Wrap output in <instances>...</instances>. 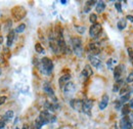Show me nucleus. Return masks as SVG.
<instances>
[{"label": "nucleus", "mask_w": 133, "mask_h": 129, "mask_svg": "<svg viewBox=\"0 0 133 129\" xmlns=\"http://www.w3.org/2000/svg\"><path fill=\"white\" fill-rule=\"evenodd\" d=\"M35 50L37 53H44V48L40 43H36L35 44Z\"/></svg>", "instance_id": "5701e85b"}, {"label": "nucleus", "mask_w": 133, "mask_h": 129, "mask_svg": "<svg viewBox=\"0 0 133 129\" xmlns=\"http://www.w3.org/2000/svg\"><path fill=\"white\" fill-rule=\"evenodd\" d=\"M126 82H127V83H132L133 82V73H130V74L128 75V77L126 78Z\"/></svg>", "instance_id": "cd10ccee"}, {"label": "nucleus", "mask_w": 133, "mask_h": 129, "mask_svg": "<svg viewBox=\"0 0 133 129\" xmlns=\"http://www.w3.org/2000/svg\"><path fill=\"white\" fill-rule=\"evenodd\" d=\"M11 12H12L14 17H15L17 21L22 20L24 16H26V9H25L24 7H22V6H16V7L11 10Z\"/></svg>", "instance_id": "20e7f679"}, {"label": "nucleus", "mask_w": 133, "mask_h": 129, "mask_svg": "<svg viewBox=\"0 0 133 129\" xmlns=\"http://www.w3.org/2000/svg\"><path fill=\"white\" fill-rule=\"evenodd\" d=\"M71 45L74 50L75 54L78 56H81L83 53V47H82V40L79 37H73L71 38Z\"/></svg>", "instance_id": "f257e3e1"}, {"label": "nucleus", "mask_w": 133, "mask_h": 129, "mask_svg": "<svg viewBox=\"0 0 133 129\" xmlns=\"http://www.w3.org/2000/svg\"><path fill=\"white\" fill-rule=\"evenodd\" d=\"M89 21L90 23L93 25V24H96V21H97V16L95 14H91L90 16H89Z\"/></svg>", "instance_id": "393cba45"}, {"label": "nucleus", "mask_w": 133, "mask_h": 129, "mask_svg": "<svg viewBox=\"0 0 133 129\" xmlns=\"http://www.w3.org/2000/svg\"><path fill=\"white\" fill-rule=\"evenodd\" d=\"M3 43V37L2 36H0V45Z\"/></svg>", "instance_id": "f704fd0d"}, {"label": "nucleus", "mask_w": 133, "mask_h": 129, "mask_svg": "<svg viewBox=\"0 0 133 129\" xmlns=\"http://www.w3.org/2000/svg\"><path fill=\"white\" fill-rule=\"evenodd\" d=\"M93 107V100L92 99H85L83 101V108L82 111L86 114H90V111Z\"/></svg>", "instance_id": "6e6552de"}, {"label": "nucleus", "mask_w": 133, "mask_h": 129, "mask_svg": "<svg viewBox=\"0 0 133 129\" xmlns=\"http://www.w3.org/2000/svg\"><path fill=\"white\" fill-rule=\"evenodd\" d=\"M44 125V123L42 122V120L38 117V119L35 121V124H34V129H41V127Z\"/></svg>", "instance_id": "412c9836"}, {"label": "nucleus", "mask_w": 133, "mask_h": 129, "mask_svg": "<svg viewBox=\"0 0 133 129\" xmlns=\"http://www.w3.org/2000/svg\"><path fill=\"white\" fill-rule=\"evenodd\" d=\"M15 129H19V128H17H17H15Z\"/></svg>", "instance_id": "ea45409f"}, {"label": "nucleus", "mask_w": 133, "mask_h": 129, "mask_svg": "<svg viewBox=\"0 0 133 129\" xmlns=\"http://www.w3.org/2000/svg\"><path fill=\"white\" fill-rule=\"evenodd\" d=\"M1 73H2V70H1V68H0V75H1Z\"/></svg>", "instance_id": "58836bf2"}, {"label": "nucleus", "mask_w": 133, "mask_h": 129, "mask_svg": "<svg viewBox=\"0 0 133 129\" xmlns=\"http://www.w3.org/2000/svg\"><path fill=\"white\" fill-rule=\"evenodd\" d=\"M104 9H105V2H103V1H98V2L96 3V6H95L96 12L101 14V12H103Z\"/></svg>", "instance_id": "a211bd4d"}, {"label": "nucleus", "mask_w": 133, "mask_h": 129, "mask_svg": "<svg viewBox=\"0 0 133 129\" xmlns=\"http://www.w3.org/2000/svg\"><path fill=\"white\" fill-rule=\"evenodd\" d=\"M121 105H122V102H121V101H116V109L117 110H119V108L121 107Z\"/></svg>", "instance_id": "473e14b6"}, {"label": "nucleus", "mask_w": 133, "mask_h": 129, "mask_svg": "<svg viewBox=\"0 0 133 129\" xmlns=\"http://www.w3.org/2000/svg\"><path fill=\"white\" fill-rule=\"evenodd\" d=\"M25 29H26V25L25 24H21V25H18L17 27V29L15 30V32L16 33H23L25 31Z\"/></svg>", "instance_id": "b1692460"}, {"label": "nucleus", "mask_w": 133, "mask_h": 129, "mask_svg": "<svg viewBox=\"0 0 133 129\" xmlns=\"http://www.w3.org/2000/svg\"><path fill=\"white\" fill-rule=\"evenodd\" d=\"M128 21H130V22H132L133 23V16H127V17H126Z\"/></svg>", "instance_id": "72a5a7b5"}, {"label": "nucleus", "mask_w": 133, "mask_h": 129, "mask_svg": "<svg viewBox=\"0 0 133 129\" xmlns=\"http://www.w3.org/2000/svg\"><path fill=\"white\" fill-rule=\"evenodd\" d=\"M43 90H44V92H45L46 94H48L50 97H52L53 99H55V96H54V90L52 89L51 85H50L48 82L44 83V85H43Z\"/></svg>", "instance_id": "1a4fd4ad"}, {"label": "nucleus", "mask_w": 133, "mask_h": 129, "mask_svg": "<svg viewBox=\"0 0 133 129\" xmlns=\"http://www.w3.org/2000/svg\"><path fill=\"white\" fill-rule=\"evenodd\" d=\"M129 98H130V93H127V94H124L123 96H121L120 101H121V102H126V101L129 100Z\"/></svg>", "instance_id": "a878e982"}, {"label": "nucleus", "mask_w": 133, "mask_h": 129, "mask_svg": "<svg viewBox=\"0 0 133 129\" xmlns=\"http://www.w3.org/2000/svg\"><path fill=\"white\" fill-rule=\"evenodd\" d=\"M4 62H5V61H4V59L2 60V57H0V64H4Z\"/></svg>", "instance_id": "c9c22d12"}, {"label": "nucleus", "mask_w": 133, "mask_h": 129, "mask_svg": "<svg viewBox=\"0 0 133 129\" xmlns=\"http://www.w3.org/2000/svg\"><path fill=\"white\" fill-rule=\"evenodd\" d=\"M129 107H130V108H132V109H133V102H130V106H129Z\"/></svg>", "instance_id": "4c0bfd02"}, {"label": "nucleus", "mask_w": 133, "mask_h": 129, "mask_svg": "<svg viewBox=\"0 0 133 129\" xmlns=\"http://www.w3.org/2000/svg\"><path fill=\"white\" fill-rule=\"evenodd\" d=\"M0 30H1V26H0Z\"/></svg>", "instance_id": "a19ab883"}, {"label": "nucleus", "mask_w": 133, "mask_h": 129, "mask_svg": "<svg viewBox=\"0 0 133 129\" xmlns=\"http://www.w3.org/2000/svg\"><path fill=\"white\" fill-rule=\"evenodd\" d=\"M123 69L124 67L123 66H117L116 68L114 69V77L117 81L121 80V76H122V73H123Z\"/></svg>", "instance_id": "f8f14e48"}, {"label": "nucleus", "mask_w": 133, "mask_h": 129, "mask_svg": "<svg viewBox=\"0 0 133 129\" xmlns=\"http://www.w3.org/2000/svg\"><path fill=\"white\" fill-rule=\"evenodd\" d=\"M102 31V27L100 24H93L91 25L90 29H89V35L91 38H97L99 36V34Z\"/></svg>", "instance_id": "7ed1b4c3"}, {"label": "nucleus", "mask_w": 133, "mask_h": 129, "mask_svg": "<svg viewBox=\"0 0 133 129\" xmlns=\"http://www.w3.org/2000/svg\"><path fill=\"white\" fill-rule=\"evenodd\" d=\"M120 127L122 129H131L132 128V124H131V120L128 116H125L121 119L120 121Z\"/></svg>", "instance_id": "423d86ee"}, {"label": "nucleus", "mask_w": 133, "mask_h": 129, "mask_svg": "<svg viewBox=\"0 0 133 129\" xmlns=\"http://www.w3.org/2000/svg\"><path fill=\"white\" fill-rule=\"evenodd\" d=\"M108 105H109V95L108 94H104L102 96V98H101V100H100L98 107H99L100 110H104L108 107Z\"/></svg>", "instance_id": "4468645a"}, {"label": "nucleus", "mask_w": 133, "mask_h": 129, "mask_svg": "<svg viewBox=\"0 0 133 129\" xmlns=\"http://www.w3.org/2000/svg\"><path fill=\"white\" fill-rule=\"evenodd\" d=\"M5 126V122L3 120H0V129H3Z\"/></svg>", "instance_id": "2f4dec72"}, {"label": "nucleus", "mask_w": 133, "mask_h": 129, "mask_svg": "<svg viewBox=\"0 0 133 129\" xmlns=\"http://www.w3.org/2000/svg\"><path fill=\"white\" fill-rule=\"evenodd\" d=\"M63 90H64V92H65L66 95H71V94H73V93L75 92L76 86H75V84H74L73 82H69L66 86L64 87Z\"/></svg>", "instance_id": "0eeeda50"}, {"label": "nucleus", "mask_w": 133, "mask_h": 129, "mask_svg": "<svg viewBox=\"0 0 133 129\" xmlns=\"http://www.w3.org/2000/svg\"><path fill=\"white\" fill-rule=\"evenodd\" d=\"M126 25H127L126 20H125V18H121V20L118 22L117 27H118V29H119L120 31H122V30H124V29L126 28Z\"/></svg>", "instance_id": "aec40b11"}, {"label": "nucleus", "mask_w": 133, "mask_h": 129, "mask_svg": "<svg viewBox=\"0 0 133 129\" xmlns=\"http://www.w3.org/2000/svg\"><path fill=\"white\" fill-rule=\"evenodd\" d=\"M132 91H133V89H132Z\"/></svg>", "instance_id": "79ce46f5"}, {"label": "nucleus", "mask_w": 133, "mask_h": 129, "mask_svg": "<svg viewBox=\"0 0 133 129\" xmlns=\"http://www.w3.org/2000/svg\"><path fill=\"white\" fill-rule=\"evenodd\" d=\"M115 7H116V9L118 12H122V5H121V2H116Z\"/></svg>", "instance_id": "bb28decb"}, {"label": "nucleus", "mask_w": 133, "mask_h": 129, "mask_svg": "<svg viewBox=\"0 0 133 129\" xmlns=\"http://www.w3.org/2000/svg\"><path fill=\"white\" fill-rule=\"evenodd\" d=\"M129 110H130V107H129L128 105H124L123 108H122V112H121V113H122V115H123L124 117H125V116H128V114L130 112Z\"/></svg>", "instance_id": "4be33fe9"}, {"label": "nucleus", "mask_w": 133, "mask_h": 129, "mask_svg": "<svg viewBox=\"0 0 133 129\" xmlns=\"http://www.w3.org/2000/svg\"><path fill=\"white\" fill-rule=\"evenodd\" d=\"M71 80V75L70 74H66V75H63L61 78H59V80H58V83H59V87L62 88V89H64V87L66 86V84L70 82Z\"/></svg>", "instance_id": "9d476101"}, {"label": "nucleus", "mask_w": 133, "mask_h": 129, "mask_svg": "<svg viewBox=\"0 0 133 129\" xmlns=\"http://www.w3.org/2000/svg\"><path fill=\"white\" fill-rule=\"evenodd\" d=\"M113 63H114V61H113L112 59H110V60L108 61V67H109V69H110V70H113V67H112Z\"/></svg>", "instance_id": "c756f323"}, {"label": "nucleus", "mask_w": 133, "mask_h": 129, "mask_svg": "<svg viewBox=\"0 0 133 129\" xmlns=\"http://www.w3.org/2000/svg\"><path fill=\"white\" fill-rule=\"evenodd\" d=\"M70 106L75 110V111H82V108H83V101L81 99H78V98H74V99H71L70 100Z\"/></svg>", "instance_id": "39448f33"}, {"label": "nucleus", "mask_w": 133, "mask_h": 129, "mask_svg": "<svg viewBox=\"0 0 133 129\" xmlns=\"http://www.w3.org/2000/svg\"><path fill=\"white\" fill-rule=\"evenodd\" d=\"M88 59H89V62H90V64H92L93 67H95V68H99L100 67V61L97 59V57H95L94 55H89L88 56Z\"/></svg>", "instance_id": "dca6fc26"}, {"label": "nucleus", "mask_w": 133, "mask_h": 129, "mask_svg": "<svg viewBox=\"0 0 133 129\" xmlns=\"http://www.w3.org/2000/svg\"><path fill=\"white\" fill-rule=\"evenodd\" d=\"M41 64H42V70L46 75H50L53 71V63L49 57H43L41 60Z\"/></svg>", "instance_id": "f03ea898"}, {"label": "nucleus", "mask_w": 133, "mask_h": 129, "mask_svg": "<svg viewBox=\"0 0 133 129\" xmlns=\"http://www.w3.org/2000/svg\"><path fill=\"white\" fill-rule=\"evenodd\" d=\"M92 74H93V70L91 69V67H90L89 64H86V66L84 67L83 71H82V76L87 79V78H89L90 76H92Z\"/></svg>", "instance_id": "ddd939ff"}, {"label": "nucleus", "mask_w": 133, "mask_h": 129, "mask_svg": "<svg viewBox=\"0 0 133 129\" xmlns=\"http://www.w3.org/2000/svg\"><path fill=\"white\" fill-rule=\"evenodd\" d=\"M128 53H129V59H130V61L132 62L133 64V50L131 48H128Z\"/></svg>", "instance_id": "c85d7f7f"}, {"label": "nucleus", "mask_w": 133, "mask_h": 129, "mask_svg": "<svg viewBox=\"0 0 133 129\" xmlns=\"http://www.w3.org/2000/svg\"><path fill=\"white\" fill-rule=\"evenodd\" d=\"M66 2H68V1H66V0H62V1H61V3H62V4H66Z\"/></svg>", "instance_id": "e433bc0d"}, {"label": "nucleus", "mask_w": 133, "mask_h": 129, "mask_svg": "<svg viewBox=\"0 0 133 129\" xmlns=\"http://www.w3.org/2000/svg\"><path fill=\"white\" fill-rule=\"evenodd\" d=\"M15 37H16V32L15 31H10L7 35V41H6V45L7 47H10L14 43V40H15Z\"/></svg>", "instance_id": "2eb2a0df"}, {"label": "nucleus", "mask_w": 133, "mask_h": 129, "mask_svg": "<svg viewBox=\"0 0 133 129\" xmlns=\"http://www.w3.org/2000/svg\"><path fill=\"white\" fill-rule=\"evenodd\" d=\"M96 3H97L96 1H87V2H86V4H85V7H84V12H85V14L89 12L90 8H91L94 4H96Z\"/></svg>", "instance_id": "6ab92c4d"}, {"label": "nucleus", "mask_w": 133, "mask_h": 129, "mask_svg": "<svg viewBox=\"0 0 133 129\" xmlns=\"http://www.w3.org/2000/svg\"><path fill=\"white\" fill-rule=\"evenodd\" d=\"M14 111H11V110H8V111H6L4 115H3V117H2V120L4 121V122H7V121H10L12 118H14Z\"/></svg>", "instance_id": "f3484780"}, {"label": "nucleus", "mask_w": 133, "mask_h": 129, "mask_svg": "<svg viewBox=\"0 0 133 129\" xmlns=\"http://www.w3.org/2000/svg\"><path fill=\"white\" fill-rule=\"evenodd\" d=\"M6 100H7V97L6 96H0V106H2Z\"/></svg>", "instance_id": "7c9ffc66"}, {"label": "nucleus", "mask_w": 133, "mask_h": 129, "mask_svg": "<svg viewBox=\"0 0 133 129\" xmlns=\"http://www.w3.org/2000/svg\"><path fill=\"white\" fill-rule=\"evenodd\" d=\"M89 50L91 51V53H92V55H97V54H99L100 52V47L99 45H98V43H90L89 44Z\"/></svg>", "instance_id": "9b49d317"}]
</instances>
